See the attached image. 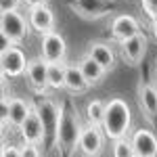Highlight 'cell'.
<instances>
[{
    "instance_id": "1",
    "label": "cell",
    "mask_w": 157,
    "mask_h": 157,
    "mask_svg": "<svg viewBox=\"0 0 157 157\" xmlns=\"http://www.w3.org/2000/svg\"><path fill=\"white\" fill-rule=\"evenodd\" d=\"M132 124V111L130 105L121 97H113L107 101V111H105V120H103V132L109 140H120L128 138V130Z\"/></svg>"
},
{
    "instance_id": "2",
    "label": "cell",
    "mask_w": 157,
    "mask_h": 157,
    "mask_svg": "<svg viewBox=\"0 0 157 157\" xmlns=\"http://www.w3.org/2000/svg\"><path fill=\"white\" fill-rule=\"evenodd\" d=\"M82 130H84V126L80 124L75 111L69 109V107H63L59 128H57V134H55V143L69 151V149H73V147H78L80 136H82Z\"/></svg>"
},
{
    "instance_id": "3",
    "label": "cell",
    "mask_w": 157,
    "mask_h": 157,
    "mask_svg": "<svg viewBox=\"0 0 157 157\" xmlns=\"http://www.w3.org/2000/svg\"><path fill=\"white\" fill-rule=\"evenodd\" d=\"M29 21L27 15L19 11L0 13V34L9 44H21L29 34Z\"/></svg>"
},
{
    "instance_id": "4",
    "label": "cell",
    "mask_w": 157,
    "mask_h": 157,
    "mask_svg": "<svg viewBox=\"0 0 157 157\" xmlns=\"http://www.w3.org/2000/svg\"><path fill=\"white\" fill-rule=\"evenodd\" d=\"M27 63L29 61L25 59V52L21 50L19 44H6L0 50V71H2V78L25 75Z\"/></svg>"
},
{
    "instance_id": "5",
    "label": "cell",
    "mask_w": 157,
    "mask_h": 157,
    "mask_svg": "<svg viewBox=\"0 0 157 157\" xmlns=\"http://www.w3.org/2000/svg\"><path fill=\"white\" fill-rule=\"evenodd\" d=\"M40 57L46 63H65L67 42L59 32H50L40 36Z\"/></svg>"
},
{
    "instance_id": "6",
    "label": "cell",
    "mask_w": 157,
    "mask_h": 157,
    "mask_svg": "<svg viewBox=\"0 0 157 157\" xmlns=\"http://www.w3.org/2000/svg\"><path fill=\"white\" fill-rule=\"evenodd\" d=\"M105 138L107 136L103 132V128L86 124L82 136H80V143H78V149L84 157H98L105 149Z\"/></svg>"
},
{
    "instance_id": "7",
    "label": "cell",
    "mask_w": 157,
    "mask_h": 157,
    "mask_svg": "<svg viewBox=\"0 0 157 157\" xmlns=\"http://www.w3.org/2000/svg\"><path fill=\"white\" fill-rule=\"evenodd\" d=\"M25 80H27L29 88L36 94H44L50 88L48 86V63L42 59V57L29 59L27 69H25Z\"/></svg>"
},
{
    "instance_id": "8",
    "label": "cell",
    "mask_w": 157,
    "mask_h": 157,
    "mask_svg": "<svg viewBox=\"0 0 157 157\" xmlns=\"http://www.w3.org/2000/svg\"><path fill=\"white\" fill-rule=\"evenodd\" d=\"M19 134H21L23 143H29V145H40V143H44V138H46V128H44V121H42V115H40L38 107H32L25 124L19 128Z\"/></svg>"
},
{
    "instance_id": "9",
    "label": "cell",
    "mask_w": 157,
    "mask_h": 157,
    "mask_svg": "<svg viewBox=\"0 0 157 157\" xmlns=\"http://www.w3.org/2000/svg\"><path fill=\"white\" fill-rule=\"evenodd\" d=\"M109 32H111V38L120 44L124 40H130V38L138 36L140 34V23L132 15H117L109 23Z\"/></svg>"
},
{
    "instance_id": "10",
    "label": "cell",
    "mask_w": 157,
    "mask_h": 157,
    "mask_svg": "<svg viewBox=\"0 0 157 157\" xmlns=\"http://www.w3.org/2000/svg\"><path fill=\"white\" fill-rule=\"evenodd\" d=\"M27 21H29V27L34 32H38L40 36L55 32V13H52V9L48 4H42V6H36V9H27Z\"/></svg>"
},
{
    "instance_id": "11",
    "label": "cell",
    "mask_w": 157,
    "mask_h": 157,
    "mask_svg": "<svg viewBox=\"0 0 157 157\" xmlns=\"http://www.w3.org/2000/svg\"><path fill=\"white\" fill-rule=\"evenodd\" d=\"M120 50H121V59L128 65H140V61L147 55V36L140 32L138 36L124 40V42H120Z\"/></svg>"
},
{
    "instance_id": "12",
    "label": "cell",
    "mask_w": 157,
    "mask_h": 157,
    "mask_svg": "<svg viewBox=\"0 0 157 157\" xmlns=\"http://www.w3.org/2000/svg\"><path fill=\"white\" fill-rule=\"evenodd\" d=\"M136 97H138V105L143 109L145 117L149 121H157V88L147 82H138Z\"/></svg>"
},
{
    "instance_id": "13",
    "label": "cell",
    "mask_w": 157,
    "mask_h": 157,
    "mask_svg": "<svg viewBox=\"0 0 157 157\" xmlns=\"http://www.w3.org/2000/svg\"><path fill=\"white\" fill-rule=\"evenodd\" d=\"M134 145V151L138 157H157V136L147 128L134 130L130 136Z\"/></svg>"
},
{
    "instance_id": "14",
    "label": "cell",
    "mask_w": 157,
    "mask_h": 157,
    "mask_svg": "<svg viewBox=\"0 0 157 157\" xmlns=\"http://www.w3.org/2000/svg\"><path fill=\"white\" fill-rule=\"evenodd\" d=\"M86 55L90 59H94L98 65H103L107 71H111L115 67V52L111 48L109 42H103V40H92L86 48Z\"/></svg>"
},
{
    "instance_id": "15",
    "label": "cell",
    "mask_w": 157,
    "mask_h": 157,
    "mask_svg": "<svg viewBox=\"0 0 157 157\" xmlns=\"http://www.w3.org/2000/svg\"><path fill=\"white\" fill-rule=\"evenodd\" d=\"M32 107H34V105H32L29 101H25V98H21V97H13L11 103H9V117H6V124L19 130L25 124Z\"/></svg>"
},
{
    "instance_id": "16",
    "label": "cell",
    "mask_w": 157,
    "mask_h": 157,
    "mask_svg": "<svg viewBox=\"0 0 157 157\" xmlns=\"http://www.w3.org/2000/svg\"><path fill=\"white\" fill-rule=\"evenodd\" d=\"M78 65H80V69L84 73L86 82L90 86H97L103 82V78L107 75V69L103 67V65H98L94 59H90L88 55H82L80 59H78Z\"/></svg>"
},
{
    "instance_id": "17",
    "label": "cell",
    "mask_w": 157,
    "mask_h": 157,
    "mask_svg": "<svg viewBox=\"0 0 157 157\" xmlns=\"http://www.w3.org/2000/svg\"><path fill=\"white\" fill-rule=\"evenodd\" d=\"M90 88V84L86 82L84 73L80 69L78 63H67V80H65V90H69L71 94H82Z\"/></svg>"
},
{
    "instance_id": "18",
    "label": "cell",
    "mask_w": 157,
    "mask_h": 157,
    "mask_svg": "<svg viewBox=\"0 0 157 157\" xmlns=\"http://www.w3.org/2000/svg\"><path fill=\"white\" fill-rule=\"evenodd\" d=\"M38 111H40V115H42V121H44L46 134H57V128H59L61 111H63V107H57L55 103L44 101L42 105H38Z\"/></svg>"
},
{
    "instance_id": "19",
    "label": "cell",
    "mask_w": 157,
    "mask_h": 157,
    "mask_svg": "<svg viewBox=\"0 0 157 157\" xmlns=\"http://www.w3.org/2000/svg\"><path fill=\"white\" fill-rule=\"evenodd\" d=\"M105 111H107V103H103L98 98L88 101V105H86V124L101 128L103 126V120H105Z\"/></svg>"
},
{
    "instance_id": "20",
    "label": "cell",
    "mask_w": 157,
    "mask_h": 157,
    "mask_svg": "<svg viewBox=\"0 0 157 157\" xmlns=\"http://www.w3.org/2000/svg\"><path fill=\"white\" fill-rule=\"evenodd\" d=\"M67 80V63H48V86L50 90H63Z\"/></svg>"
},
{
    "instance_id": "21",
    "label": "cell",
    "mask_w": 157,
    "mask_h": 157,
    "mask_svg": "<svg viewBox=\"0 0 157 157\" xmlns=\"http://www.w3.org/2000/svg\"><path fill=\"white\" fill-rule=\"evenodd\" d=\"M111 155L113 157H138L134 151V145L130 138H120V140H113L111 147Z\"/></svg>"
},
{
    "instance_id": "22",
    "label": "cell",
    "mask_w": 157,
    "mask_h": 157,
    "mask_svg": "<svg viewBox=\"0 0 157 157\" xmlns=\"http://www.w3.org/2000/svg\"><path fill=\"white\" fill-rule=\"evenodd\" d=\"M140 4H143L145 15L151 19V21L157 19V0H140Z\"/></svg>"
},
{
    "instance_id": "23",
    "label": "cell",
    "mask_w": 157,
    "mask_h": 157,
    "mask_svg": "<svg viewBox=\"0 0 157 157\" xmlns=\"http://www.w3.org/2000/svg\"><path fill=\"white\" fill-rule=\"evenodd\" d=\"M21 157H42V151H40L38 145L23 143V145H21Z\"/></svg>"
},
{
    "instance_id": "24",
    "label": "cell",
    "mask_w": 157,
    "mask_h": 157,
    "mask_svg": "<svg viewBox=\"0 0 157 157\" xmlns=\"http://www.w3.org/2000/svg\"><path fill=\"white\" fill-rule=\"evenodd\" d=\"M21 4H23V0H0V13L19 11Z\"/></svg>"
},
{
    "instance_id": "25",
    "label": "cell",
    "mask_w": 157,
    "mask_h": 157,
    "mask_svg": "<svg viewBox=\"0 0 157 157\" xmlns=\"http://www.w3.org/2000/svg\"><path fill=\"white\" fill-rule=\"evenodd\" d=\"M0 157H21V147L2 145V149H0Z\"/></svg>"
},
{
    "instance_id": "26",
    "label": "cell",
    "mask_w": 157,
    "mask_h": 157,
    "mask_svg": "<svg viewBox=\"0 0 157 157\" xmlns=\"http://www.w3.org/2000/svg\"><path fill=\"white\" fill-rule=\"evenodd\" d=\"M48 0H23V4L27 9H36V6H42V4H46Z\"/></svg>"
},
{
    "instance_id": "27",
    "label": "cell",
    "mask_w": 157,
    "mask_h": 157,
    "mask_svg": "<svg viewBox=\"0 0 157 157\" xmlns=\"http://www.w3.org/2000/svg\"><path fill=\"white\" fill-rule=\"evenodd\" d=\"M151 34H153V38L157 40V19H153V21H151Z\"/></svg>"
}]
</instances>
